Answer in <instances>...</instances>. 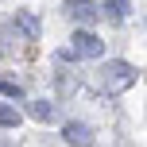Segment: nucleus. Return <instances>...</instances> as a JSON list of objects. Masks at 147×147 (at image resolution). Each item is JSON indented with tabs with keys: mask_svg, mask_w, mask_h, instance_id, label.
<instances>
[{
	"mask_svg": "<svg viewBox=\"0 0 147 147\" xmlns=\"http://www.w3.org/2000/svg\"><path fill=\"white\" fill-rule=\"evenodd\" d=\"M101 85L109 89V93H120V89H128V85H136V66L132 62H109V66L101 70Z\"/></svg>",
	"mask_w": 147,
	"mask_h": 147,
	"instance_id": "1",
	"label": "nucleus"
},
{
	"mask_svg": "<svg viewBox=\"0 0 147 147\" xmlns=\"http://www.w3.org/2000/svg\"><path fill=\"white\" fill-rule=\"evenodd\" d=\"M70 43H74V47H70L74 58H101V54H105V43H101V39H97L89 27H78Z\"/></svg>",
	"mask_w": 147,
	"mask_h": 147,
	"instance_id": "2",
	"label": "nucleus"
},
{
	"mask_svg": "<svg viewBox=\"0 0 147 147\" xmlns=\"http://www.w3.org/2000/svg\"><path fill=\"white\" fill-rule=\"evenodd\" d=\"M62 12L70 16V20H78L81 27H93L97 20H101V4H93V0H66V4H62Z\"/></svg>",
	"mask_w": 147,
	"mask_h": 147,
	"instance_id": "3",
	"label": "nucleus"
},
{
	"mask_svg": "<svg viewBox=\"0 0 147 147\" xmlns=\"http://www.w3.org/2000/svg\"><path fill=\"white\" fill-rule=\"evenodd\" d=\"M62 140L70 147H89L93 143V128L81 124V120H66V124H62Z\"/></svg>",
	"mask_w": 147,
	"mask_h": 147,
	"instance_id": "4",
	"label": "nucleus"
},
{
	"mask_svg": "<svg viewBox=\"0 0 147 147\" xmlns=\"http://www.w3.org/2000/svg\"><path fill=\"white\" fill-rule=\"evenodd\" d=\"M27 116L39 124H54L58 120V105L54 101H27Z\"/></svg>",
	"mask_w": 147,
	"mask_h": 147,
	"instance_id": "5",
	"label": "nucleus"
},
{
	"mask_svg": "<svg viewBox=\"0 0 147 147\" xmlns=\"http://www.w3.org/2000/svg\"><path fill=\"white\" fill-rule=\"evenodd\" d=\"M16 27H20L27 39H39V20L31 12H16Z\"/></svg>",
	"mask_w": 147,
	"mask_h": 147,
	"instance_id": "6",
	"label": "nucleus"
},
{
	"mask_svg": "<svg viewBox=\"0 0 147 147\" xmlns=\"http://www.w3.org/2000/svg\"><path fill=\"white\" fill-rule=\"evenodd\" d=\"M20 109L16 105H8V101H0V128H20Z\"/></svg>",
	"mask_w": 147,
	"mask_h": 147,
	"instance_id": "7",
	"label": "nucleus"
},
{
	"mask_svg": "<svg viewBox=\"0 0 147 147\" xmlns=\"http://www.w3.org/2000/svg\"><path fill=\"white\" fill-rule=\"evenodd\" d=\"M105 8L112 12V20H128V16H132V0H109Z\"/></svg>",
	"mask_w": 147,
	"mask_h": 147,
	"instance_id": "8",
	"label": "nucleus"
},
{
	"mask_svg": "<svg viewBox=\"0 0 147 147\" xmlns=\"http://www.w3.org/2000/svg\"><path fill=\"white\" fill-rule=\"evenodd\" d=\"M0 97H4V101H20V97H23L20 81H8V78H0Z\"/></svg>",
	"mask_w": 147,
	"mask_h": 147,
	"instance_id": "9",
	"label": "nucleus"
}]
</instances>
